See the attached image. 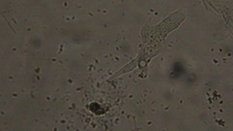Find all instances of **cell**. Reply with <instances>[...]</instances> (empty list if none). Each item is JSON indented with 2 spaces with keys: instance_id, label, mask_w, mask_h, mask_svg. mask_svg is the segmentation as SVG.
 Returning <instances> with one entry per match:
<instances>
[{
  "instance_id": "1",
  "label": "cell",
  "mask_w": 233,
  "mask_h": 131,
  "mask_svg": "<svg viewBox=\"0 0 233 131\" xmlns=\"http://www.w3.org/2000/svg\"><path fill=\"white\" fill-rule=\"evenodd\" d=\"M183 72V66L181 63H176L173 67V74L175 76H180L182 73Z\"/></svg>"
}]
</instances>
